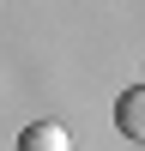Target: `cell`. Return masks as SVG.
<instances>
[{
	"instance_id": "2",
	"label": "cell",
	"mask_w": 145,
	"mask_h": 151,
	"mask_svg": "<svg viewBox=\"0 0 145 151\" xmlns=\"http://www.w3.org/2000/svg\"><path fill=\"white\" fill-rule=\"evenodd\" d=\"M115 121H121V133H127L133 145L145 139V91H139V85H133V91L121 97V115H115Z\"/></svg>"
},
{
	"instance_id": "1",
	"label": "cell",
	"mask_w": 145,
	"mask_h": 151,
	"mask_svg": "<svg viewBox=\"0 0 145 151\" xmlns=\"http://www.w3.org/2000/svg\"><path fill=\"white\" fill-rule=\"evenodd\" d=\"M18 151H72V139H67L60 121H30L18 133Z\"/></svg>"
}]
</instances>
